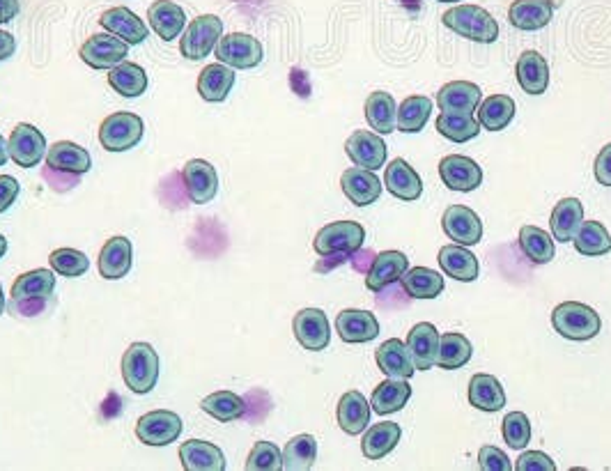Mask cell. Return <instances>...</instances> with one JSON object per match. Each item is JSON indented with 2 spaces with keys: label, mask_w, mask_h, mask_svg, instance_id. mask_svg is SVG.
I'll return each instance as SVG.
<instances>
[{
  "label": "cell",
  "mask_w": 611,
  "mask_h": 471,
  "mask_svg": "<svg viewBox=\"0 0 611 471\" xmlns=\"http://www.w3.org/2000/svg\"><path fill=\"white\" fill-rule=\"evenodd\" d=\"M402 437V430L398 423L382 421L375 423L373 428H366V435L361 439V453L368 460H382L396 449Z\"/></svg>",
  "instance_id": "36"
},
{
  "label": "cell",
  "mask_w": 611,
  "mask_h": 471,
  "mask_svg": "<svg viewBox=\"0 0 611 471\" xmlns=\"http://www.w3.org/2000/svg\"><path fill=\"white\" fill-rule=\"evenodd\" d=\"M520 246L531 262L536 265H547V262L554 260V237L545 233L543 228L536 226H524L520 230Z\"/></svg>",
  "instance_id": "48"
},
{
  "label": "cell",
  "mask_w": 611,
  "mask_h": 471,
  "mask_svg": "<svg viewBox=\"0 0 611 471\" xmlns=\"http://www.w3.org/2000/svg\"><path fill=\"white\" fill-rule=\"evenodd\" d=\"M432 113V102L423 95H412L407 97L405 102L398 108V131H405V134H419L421 129H425Z\"/></svg>",
  "instance_id": "46"
},
{
  "label": "cell",
  "mask_w": 611,
  "mask_h": 471,
  "mask_svg": "<svg viewBox=\"0 0 611 471\" xmlns=\"http://www.w3.org/2000/svg\"><path fill=\"white\" fill-rule=\"evenodd\" d=\"M400 283L412 299H435L444 292V276L428 267H409Z\"/></svg>",
  "instance_id": "40"
},
{
  "label": "cell",
  "mask_w": 611,
  "mask_h": 471,
  "mask_svg": "<svg viewBox=\"0 0 611 471\" xmlns=\"http://www.w3.org/2000/svg\"><path fill=\"white\" fill-rule=\"evenodd\" d=\"M439 265H442L446 276H451V279L460 283L476 281L478 274H481L478 258L469 251V246L460 244L444 246V249L439 251Z\"/></svg>",
  "instance_id": "31"
},
{
  "label": "cell",
  "mask_w": 611,
  "mask_h": 471,
  "mask_svg": "<svg viewBox=\"0 0 611 471\" xmlns=\"http://www.w3.org/2000/svg\"><path fill=\"white\" fill-rule=\"evenodd\" d=\"M216 63L228 65L230 69H253L265 58V49L249 33L223 35L216 44Z\"/></svg>",
  "instance_id": "7"
},
{
  "label": "cell",
  "mask_w": 611,
  "mask_h": 471,
  "mask_svg": "<svg viewBox=\"0 0 611 471\" xmlns=\"http://www.w3.org/2000/svg\"><path fill=\"white\" fill-rule=\"evenodd\" d=\"M5 253H7V239H5L3 235H0V258H3Z\"/></svg>",
  "instance_id": "59"
},
{
  "label": "cell",
  "mask_w": 611,
  "mask_h": 471,
  "mask_svg": "<svg viewBox=\"0 0 611 471\" xmlns=\"http://www.w3.org/2000/svg\"><path fill=\"white\" fill-rule=\"evenodd\" d=\"M366 230L357 221H336L324 226L313 239V249L317 256H352L363 246Z\"/></svg>",
  "instance_id": "4"
},
{
  "label": "cell",
  "mask_w": 611,
  "mask_h": 471,
  "mask_svg": "<svg viewBox=\"0 0 611 471\" xmlns=\"http://www.w3.org/2000/svg\"><path fill=\"white\" fill-rule=\"evenodd\" d=\"M292 331L304 350L322 352L331 343V324L327 313L320 308H304L292 320Z\"/></svg>",
  "instance_id": "11"
},
{
  "label": "cell",
  "mask_w": 611,
  "mask_h": 471,
  "mask_svg": "<svg viewBox=\"0 0 611 471\" xmlns=\"http://www.w3.org/2000/svg\"><path fill=\"white\" fill-rule=\"evenodd\" d=\"M5 313V295H3V285H0V315Z\"/></svg>",
  "instance_id": "60"
},
{
  "label": "cell",
  "mask_w": 611,
  "mask_h": 471,
  "mask_svg": "<svg viewBox=\"0 0 611 471\" xmlns=\"http://www.w3.org/2000/svg\"><path fill=\"white\" fill-rule=\"evenodd\" d=\"M407 269H409V260L405 253L382 251L380 256H375L373 267H370V272L366 276V288L370 292H375V295H380V292H384L389 285L400 281Z\"/></svg>",
  "instance_id": "20"
},
{
  "label": "cell",
  "mask_w": 611,
  "mask_h": 471,
  "mask_svg": "<svg viewBox=\"0 0 611 471\" xmlns=\"http://www.w3.org/2000/svg\"><path fill=\"white\" fill-rule=\"evenodd\" d=\"M483 102V92L471 81H451L437 92L442 113H474Z\"/></svg>",
  "instance_id": "26"
},
{
  "label": "cell",
  "mask_w": 611,
  "mask_h": 471,
  "mask_svg": "<svg viewBox=\"0 0 611 471\" xmlns=\"http://www.w3.org/2000/svg\"><path fill=\"white\" fill-rule=\"evenodd\" d=\"M552 327L568 341L584 343L600 334V315L582 301H563L552 311Z\"/></svg>",
  "instance_id": "3"
},
{
  "label": "cell",
  "mask_w": 611,
  "mask_h": 471,
  "mask_svg": "<svg viewBox=\"0 0 611 471\" xmlns=\"http://www.w3.org/2000/svg\"><path fill=\"white\" fill-rule=\"evenodd\" d=\"M375 361L377 368H380L386 377H393V380H412V375L416 373L414 359L412 354H409L407 343L398 341V338H391V341L377 347Z\"/></svg>",
  "instance_id": "21"
},
{
  "label": "cell",
  "mask_w": 611,
  "mask_h": 471,
  "mask_svg": "<svg viewBox=\"0 0 611 471\" xmlns=\"http://www.w3.org/2000/svg\"><path fill=\"white\" fill-rule=\"evenodd\" d=\"M384 184L391 196L405 200V203H412V200H419L423 196L421 177L405 159H393L391 164L386 166Z\"/></svg>",
  "instance_id": "23"
},
{
  "label": "cell",
  "mask_w": 611,
  "mask_h": 471,
  "mask_svg": "<svg viewBox=\"0 0 611 471\" xmlns=\"http://www.w3.org/2000/svg\"><path fill=\"white\" fill-rule=\"evenodd\" d=\"M471 354H474V347H471L469 338L455 334V331H448V334L439 338L437 366L444 370H458L469 364Z\"/></svg>",
  "instance_id": "44"
},
{
  "label": "cell",
  "mask_w": 611,
  "mask_h": 471,
  "mask_svg": "<svg viewBox=\"0 0 611 471\" xmlns=\"http://www.w3.org/2000/svg\"><path fill=\"white\" fill-rule=\"evenodd\" d=\"M478 467L485 471H510L513 465H510L508 455L497 449V446H483L481 453H478Z\"/></svg>",
  "instance_id": "53"
},
{
  "label": "cell",
  "mask_w": 611,
  "mask_h": 471,
  "mask_svg": "<svg viewBox=\"0 0 611 471\" xmlns=\"http://www.w3.org/2000/svg\"><path fill=\"white\" fill-rule=\"evenodd\" d=\"M366 120L375 134H393L398 129V106L389 92H373L366 99Z\"/></svg>",
  "instance_id": "38"
},
{
  "label": "cell",
  "mask_w": 611,
  "mask_h": 471,
  "mask_svg": "<svg viewBox=\"0 0 611 471\" xmlns=\"http://www.w3.org/2000/svg\"><path fill=\"white\" fill-rule=\"evenodd\" d=\"M439 338L442 336H439L435 324H430V322H419L412 331H409L407 347H409V354H412V359H414L416 370H430L437 364Z\"/></svg>",
  "instance_id": "24"
},
{
  "label": "cell",
  "mask_w": 611,
  "mask_h": 471,
  "mask_svg": "<svg viewBox=\"0 0 611 471\" xmlns=\"http://www.w3.org/2000/svg\"><path fill=\"white\" fill-rule=\"evenodd\" d=\"M46 164H49V168H53V171L83 175L92 168V159L90 152L81 148V145H76L72 141H60L53 143L49 152H46Z\"/></svg>",
  "instance_id": "29"
},
{
  "label": "cell",
  "mask_w": 611,
  "mask_h": 471,
  "mask_svg": "<svg viewBox=\"0 0 611 471\" xmlns=\"http://www.w3.org/2000/svg\"><path fill=\"white\" fill-rule=\"evenodd\" d=\"M184 423L180 416L170 409H154L141 416L136 423V437L145 446H168L180 439Z\"/></svg>",
  "instance_id": "8"
},
{
  "label": "cell",
  "mask_w": 611,
  "mask_h": 471,
  "mask_svg": "<svg viewBox=\"0 0 611 471\" xmlns=\"http://www.w3.org/2000/svg\"><path fill=\"white\" fill-rule=\"evenodd\" d=\"M102 28L106 33H111L115 37H120L122 42H127L129 46L143 44L148 40V26H145V21L134 14L127 7H111V10H106L102 14Z\"/></svg>",
  "instance_id": "18"
},
{
  "label": "cell",
  "mask_w": 611,
  "mask_h": 471,
  "mask_svg": "<svg viewBox=\"0 0 611 471\" xmlns=\"http://www.w3.org/2000/svg\"><path fill=\"white\" fill-rule=\"evenodd\" d=\"M593 173L598 184H602V187H611V143L600 150L598 159H595Z\"/></svg>",
  "instance_id": "55"
},
{
  "label": "cell",
  "mask_w": 611,
  "mask_h": 471,
  "mask_svg": "<svg viewBox=\"0 0 611 471\" xmlns=\"http://www.w3.org/2000/svg\"><path fill=\"white\" fill-rule=\"evenodd\" d=\"M7 157H10V150H7V141L0 134V166L7 164Z\"/></svg>",
  "instance_id": "58"
},
{
  "label": "cell",
  "mask_w": 611,
  "mask_h": 471,
  "mask_svg": "<svg viewBox=\"0 0 611 471\" xmlns=\"http://www.w3.org/2000/svg\"><path fill=\"white\" fill-rule=\"evenodd\" d=\"M444 26L453 30L455 35L464 37V40L478 42V44H492L499 37V23L483 7L478 5H458L448 10L444 17Z\"/></svg>",
  "instance_id": "2"
},
{
  "label": "cell",
  "mask_w": 611,
  "mask_h": 471,
  "mask_svg": "<svg viewBox=\"0 0 611 471\" xmlns=\"http://www.w3.org/2000/svg\"><path fill=\"white\" fill-rule=\"evenodd\" d=\"M437 131L453 143H467L481 134V122L471 113H442L437 118Z\"/></svg>",
  "instance_id": "45"
},
{
  "label": "cell",
  "mask_w": 611,
  "mask_h": 471,
  "mask_svg": "<svg viewBox=\"0 0 611 471\" xmlns=\"http://www.w3.org/2000/svg\"><path fill=\"white\" fill-rule=\"evenodd\" d=\"M439 175L448 189L460 193L476 191L483 184V168L462 154H448L439 161Z\"/></svg>",
  "instance_id": "13"
},
{
  "label": "cell",
  "mask_w": 611,
  "mask_h": 471,
  "mask_svg": "<svg viewBox=\"0 0 611 471\" xmlns=\"http://www.w3.org/2000/svg\"><path fill=\"white\" fill-rule=\"evenodd\" d=\"M182 182L189 200L196 205L212 203L216 193H219V173L205 159L187 161V166L182 168Z\"/></svg>",
  "instance_id": "12"
},
{
  "label": "cell",
  "mask_w": 611,
  "mask_h": 471,
  "mask_svg": "<svg viewBox=\"0 0 611 471\" xmlns=\"http://www.w3.org/2000/svg\"><path fill=\"white\" fill-rule=\"evenodd\" d=\"M108 86H111L120 97L136 99L148 90V74L136 63H120L108 69Z\"/></svg>",
  "instance_id": "39"
},
{
  "label": "cell",
  "mask_w": 611,
  "mask_h": 471,
  "mask_svg": "<svg viewBox=\"0 0 611 471\" xmlns=\"http://www.w3.org/2000/svg\"><path fill=\"white\" fill-rule=\"evenodd\" d=\"M145 125L136 113H113L99 127V143L108 152H127L143 141Z\"/></svg>",
  "instance_id": "5"
},
{
  "label": "cell",
  "mask_w": 611,
  "mask_h": 471,
  "mask_svg": "<svg viewBox=\"0 0 611 471\" xmlns=\"http://www.w3.org/2000/svg\"><path fill=\"white\" fill-rule=\"evenodd\" d=\"M584 223V205L579 198H563L556 203L549 216V228L556 242L568 244L579 233V226Z\"/></svg>",
  "instance_id": "25"
},
{
  "label": "cell",
  "mask_w": 611,
  "mask_h": 471,
  "mask_svg": "<svg viewBox=\"0 0 611 471\" xmlns=\"http://www.w3.org/2000/svg\"><path fill=\"white\" fill-rule=\"evenodd\" d=\"M7 150H10V157L17 166L35 168L40 166V161L46 157L49 145H46V138L40 129L35 125L21 122V125L12 129L10 141H7Z\"/></svg>",
  "instance_id": "10"
},
{
  "label": "cell",
  "mask_w": 611,
  "mask_h": 471,
  "mask_svg": "<svg viewBox=\"0 0 611 471\" xmlns=\"http://www.w3.org/2000/svg\"><path fill=\"white\" fill-rule=\"evenodd\" d=\"M79 56L92 69H113L115 65L125 63V58L129 56V44L111 33H97L83 42Z\"/></svg>",
  "instance_id": "9"
},
{
  "label": "cell",
  "mask_w": 611,
  "mask_h": 471,
  "mask_svg": "<svg viewBox=\"0 0 611 471\" xmlns=\"http://www.w3.org/2000/svg\"><path fill=\"white\" fill-rule=\"evenodd\" d=\"M249 471H278L283 469V453L274 442H255L246 460Z\"/></svg>",
  "instance_id": "51"
},
{
  "label": "cell",
  "mask_w": 611,
  "mask_h": 471,
  "mask_svg": "<svg viewBox=\"0 0 611 471\" xmlns=\"http://www.w3.org/2000/svg\"><path fill=\"white\" fill-rule=\"evenodd\" d=\"M554 17L552 0H515L508 10V19L517 30L533 33L545 28Z\"/></svg>",
  "instance_id": "28"
},
{
  "label": "cell",
  "mask_w": 611,
  "mask_h": 471,
  "mask_svg": "<svg viewBox=\"0 0 611 471\" xmlns=\"http://www.w3.org/2000/svg\"><path fill=\"white\" fill-rule=\"evenodd\" d=\"M200 409H203L205 414H210L212 419H216L219 423H232V421L242 419L246 412V403L242 396H237V393L216 391V393H210V396L200 403Z\"/></svg>",
  "instance_id": "43"
},
{
  "label": "cell",
  "mask_w": 611,
  "mask_h": 471,
  "mask_svg": "<svg viewBox=\"0 0 611 471\" xmlns=\"http://www.w3.org/2000/svg\"><path fill=\"white\" fill-rule=\"evenodd\" d=\"M515 76L520 88L527 92V95H543L549 86V67L547 60L540 56L538 51H524L520 60H517Z\"/></svg>",
  "instance_id": "32"
},
{
  "label": "cell",
  "mask_w": 611,
  "mask_h": 471,
  "mask_svg": "<svg viewBox=\"0 0 611 471\" xmlns=\"http://www.w3.org/2000/svg\"><path fill=\"white\" fill-rule=\"evenodd\" d=\"M14 51H17V40L10 33H5V30H0V63L12 58Z\"/></svg>",
  "instance_id": "56"
},
{
  "label": "cell",
  "mask_w": 611,
  "mask_h": 471,
  "mask_svg": "<svg viewBox=\"0 0 611 471\" xmlns=\"http://www.w3.org/2000/svg\"><path fill=\"white\" fill-rule=\"evenodd\" d=\"M340 187L343 193L352 200L357 207L373 205L382 196V180L373 171H366V168H347L340 177Z\"/></svg>",
  "instance_id": "19"
},
{
  "label": "cell",
  "mask_w": 611,
  "mask_h": 471,
  "mask_svg": "<svg viewBox=\"0 0 611 471\" xmlns=\"http://www.w3.org/2000/svg\"><path fill=\"white\" fill-rule=\"evenodd\" d=\"M19 191L21 184L17 182V177L0 175V214L7 212L14 203H17Z\"/></svg>",
  "instance_id": "54"
},
{
  "label": "cell",
  "mask_w": 611,
  "mask_h": 471,
  "mask_svg": "<svg viewBox=\"0 0 611 471\" xmlns=\"http://www.w3.org/2000/svg\"><path fill=\"white\" fill-rule=\"evenodd\" d=\"M409 398H412V386H409L407 380H393V377H386V380L373 391L370 407H373L375 414L386 416L400 412V409L409 403Z\"/></svg>",
  "instance_id": "37"
},
{
  "label": "cell",
  "mask_w": 611,
  "mask_h": 471,
  "mask_svg": "<svg viewBox=\"0 0 611 471\" xmlns=\"http://www.w3.org/2000/svg\"><path fill=\"white\" fill-rule=\"evenodd\" d=\"M370 414H373V407L363 396L361 391H347L343 398L338 400L336 407V419L338 426L347 435H361L370 426Z\"/></svg>",
  "instance_id": "22"
},
{
  "label": "cell",
  "mask_w": 611,
  "mask_h": 471,
  "mask_svg": "<svg viewBox=\"0 0 611 471\" xmlns=\"http://www.w3.org/2000/svg\"><path fill=\"white\" fill-rule=\"evenodd\" d=\"M223 37V21L216 14H203V17L193 19L187 30L182 33L180 53L187 60H203L216 49V44Z\"/></svg>",
  "instance_id": "6"
},
{
  "label": "cell",
  "mask_w": 611,
  "mask_h": 471,
  "mask_svg": "<svg viewBox=\"0 0 611 471\" xmlns=\"http://www.w3.org/2000/svg\"><path fill=\"white\" fill-rule=\"evenodd\" d=\"M575 249L586 258H598L611 253V235L600 221H584L575 235Z\"/></svg>",
  "instance_id": "42"
},
{
  "label": "cell",
  "mask_w": 611,
  "mask_h": 471,
  "mask_svg": "<svg viewBox=\"0 0 611 471\" xmlns=\"http://www.w3.org/2000/svg\"><path fill=\"white\" fill-rule=\"evenodd\" d=\"M478 122L487 131L506 129L515 118V102L508 95H492L478 104Z\"/></svg>",
  "instance_id": "41"
},
{
  "label": "cell",
  "mask_w": 611,
  "mask_h": 471,
  "mask_svg": "<svg viewBox=\"0 0 611 471\" xmlns=\"http://www.w3.org/2000/svg\"><path fill=\"white\" fill-rule=\"evenodd\" d=\"M347 157L354 161V166L366 168V171H380L386 164V143L375 131H354L345 143Z\"/></svg>",
  "instance_id": "15"
},
{
  "label": "cell",
  "mask_w": 611,
  "mask_h": 471,
  "mask_svg": "<svg viewBox=\"0 0 611 471\" xmlns=\"http://www.w3.org/2000/svg\"><path fill=\"white\" fill-rule=\"evenodd\" d=\"M517 471H556V462L543 451H524L515 462Z\"/></svg>",
  "instance_id": "52"
},
{
  "label": "cell",
  "mask_w": 611,
  "mask_h": 471,
  "mask_svg": "<svg viewBox=\"0 0 611 471\" xmlns=\"http://www.w3.org/2000/svg\"><path fill=\"white\" fill-rule=\"evenodd\" d=\"M336 331L340 341L350 345H363L380 336V322L370 311L361 308H345L336 318Z\"/></svg>",
  "instance_id": "16"
},
{
  "label": "cell",
  "mask_w": 611,
  "mask_h": 471,
  "mask_svg": "<svg viewBox=\"0 0 611 471\" xmlns=\"http://www.w3.org/2000/svg\"><path fill=\"white\" fill-rule=\"evenodd\" d=\"M56 290V272L53 269H33L21 274L12 285L14 304H26L35 299H49Z\"/></svg>",
  "instance_id": "33"
},
{
  "label": "cell",
  "mask_w": 611,
  "mask_h": 471,
  "mask_svg": "<svg viewBox=\"0 0 611 471\" xmlns=\"http://www.w3.org/2000/svg\"><path fill=\"white\" fill-rule=\"evenodd\" d=\"M469 405L481 409V412H501L506 407L504 386L494 375L478 373L469 382Z\"/></svg>",
  "instance_id": "34"
},
{
  "label": "cell",
  "mask_w": 611,
  "mask_h": 471,
  "mask_svg": "<svg viewBox=\"0 0 611 471\" xmlns=\"http://www.w3.org/2000/svg\"><path fill=\"white\" fill-rule=\"evenodd\" d=\"M442 228L448 239L460 246H476L483 239V221L464 205H451L442 216Z\"/></svg>",
  "instance_id": "14"
},
{
  "label": "cell",
  "mask_w": 611,
  "mask_h": 471,
  "mask_svg": "<svg viewBox=\"0 0 611 471\" xmlns=\"http://www.w3.org/2000/svg\"><path fill=\"white\" fill-rule=\"evenodd\" d=\"M99 274L104 276L106 281H120L131 272V265H134V246H131V239L125 235H115L108 239L102 246V253H99Z\"/></svg>",
  "instance_id": "17"
},
{
  "label": "cell",
  "mask_w": 611,
  "mask_h": 471,
  "mask_svg": "<svg viewBox=\"0 0 611 471\" xmlns=\"http://www.w3.org/2000/svg\"><path fill=\"white\" fill-rule=\"evenodd\" d=\"M437 3H460V0H437Z\"/></svg>",
  "instance_id": "61"
},
{
  "label": "cell",
  "mask_w": 611,
  "mask_h": 471,
  "mask_svg": "<svg viewBox=\"0 0 611 471\" xmlns=\"http://www.w3.org/2000/svg\"><path fill=\"white\" fill-rule=\"evenodd\" d=\"M148 19L154 33H157L164 42H173L175 37L182 35L184 26H187V12L177 3L170 0H157L150 5Z\"/></svg>",
  "instance_id": "30"
},
{
  "label": "cell",
  "mask_w": 611,
  "mask_h": 471,
  "mask_svg": "<svg viewBox=\"0 0 611 471\" xmlns=\"http://www.w3.org/2000/svg\"><path fill=\"white\" fill-rule=\"evenodd\" d=\"M501 432H504V442L510 446V449L524 451L531 442L529 416L524 412H508L504 416V426H501Z\"/></svg>",
  "instance_id": "50"
},
{
  "label": "cell",
  "mask_w": 611,
  "mask_h": 471,
  "mask_svg": "<svg viewBox=\"0 0 611 471\" xmlns=\"http://www.w3.org/2000/svg\"><path fill=\"white\" fill-rule=\"evenodd\" d=\"M235 86V69L223 63L207 65L198 76V95L210 104H219Z\"/></svg>",
  "instance_id": "35"
},
{
  "label": "cell",
  "mask_w": 611,
  "mask_h": 471,
  "mask_svg": "<svg viewBox=\"0 0 611 471\" xmlns=\"http://www.w3.org/2000/svg\"><path fill=\"white\" fill-rule=\"evenodd\" d=\"M182 467L187 471H223L226 469V455L219 446L203 439H189L180 449Z\"/></svg>",
  "instance_id": "27"
},
{
  "label": "cell",
  "mask_w": 611,
  "mask_h": 471,
  "mask_svg": "<svg viewBox=\"0 0 611 471\" xmlns=\"http://www.w3.org/2000/svg\"><path fill=\"white\" fill-rule=\"evenodd\" d=\"M51 269L67 279H79L90 269V260L79 249H56L49 256Z\"/></svg>",
  "instance_id": "49"
},
{
  "label": "cell",
  "mask_w": 611,
  "mask_h": 471,
  "mask_svg": "<svg viewBox=\"0 0 611 471\" xmlns=\"http://www.w3.org/2000/svg\"><path fill=\"white\" fill-rule=\"evenodd\" d=\"M19 14V0H0V23H10Z\"/></svg>",
  "instance_id": "57"
},
{
  "label": "cell",
  "mask_w": 611,
  "mask_h": 471,
  "mask_svg": "<svg viewBox=\"0 0 611 471\" xmlns=\"http://www.w3.org/2000/svg\"><path fill=\"white\" fill-rule=\"evenodd\" d=\"M159 354L150 343H131L122 357V380L129 391L145 396L159 382Z\"/></svg>",
  "instance_id": "1"
},
{
  "label": "cell",
  "mask_w": 611,
  "mask_h": 471,
  "mask_svg": "<svg viewBox=\"0 0 611 471\" xmlns=\"http://www.w3.org/2000/svg\"><path fill=\"white\" fill-rule=\"evenodd\" d=\"M317 460V439L313 435L292 437L283 449V469L308 471Z\"/></svg>",
  "instance_id": "47"
}]
</instances>
